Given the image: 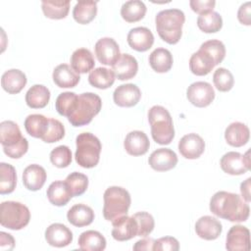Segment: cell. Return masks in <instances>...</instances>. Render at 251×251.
<instances>
[{"label":"cell","mask_w":251,"mask_h":251,"mask_svg":"<svg viewBox=\"0 0 251 251\" xmlns=\"http://www.w3.org/2000/svg\"><path fill=\"white\" fill-rule=\"evenodd\" d=\"M186 97L192 105L198 108H203L209 106L213 102L215 99V90L209 82L196 81L188 86Z\"/></svg>","instance_id":"obj_10"},{"label":"cell","mask_w":251,"mask_h":251,"mask_svg":"<svg viewBox=\"0 0 251 251\" xmlns=\"http://www.w3.org/2000/svg\"><path fill=\"white\" fill-rule=\"evenodd\" d=\"M250 130L248 126L240 122L231 123L225 131V138L227 144L233 147H241L249 141Z\"/></svg>","instance_id":"obj_24"},{"label":"cell","mask_w":251,"mask_h":251,"mask_svg":"<svg viewBox=\"0 0 251 251\" xmlns=\"http://www.w3.org/2000/svg\"><path fill=\"white\" fill-rule=\"evenodd\" d=\"M47 198L49 202L55 206H65L73 198V195L66 181H53L47 188Z\"/></svg>","instance_id":"obj_28"},{"label":"cell","mask_w":251,"mask_h":251,"mask_svg":"<svg viewBox=\"0 0 251 251\" xmlns=\"http://www.w3.org/2000/svg\"><path fill=\"white\" fill-rule=\"evenodd\" d=\"M94 66L95 61L90 50L86 48H78L73 52L71 56V67L77 74L91 72Z\"/></svg>","instance_id":"obj_27"},{"label":"cell","mask_w":251,"mask_h":251,"mask_svg":"<svg viewBox=\"0 0 251 251\" xmlns=\"http://www.w3.org/2000/svg\"><path fill=\"white\" fill-rule=\"evenodd\" d=\"M26 81L25 75L18 69L8 70L1 76V85L9 94H17L21 92L25 86Z\"/></svg>","instance_id":"obj_25"},{"label":"cell","mask_w":251,"mask_h":251,"mask_svg":"<svg viewBox=\"0 0 251 251\" xmlns=\"http://www.w3.org/2000/svg\"><path fill=\"white\" fill-rule=\"evenodd\" d=\"M50 100L49 89L42 84L32 85L25 93V103L31 109L44 108Z\"/></svg>","instance_id":"obj_31"},{"label":"cell","mask_w":251,"mask_h":251,"mask_svg":"<svg viewBox=\"0 0 251 251\" xmlns=\"http://www.w3.org/2000/svg\"><path fill=\"white\" fill-rule=\"evenodd\" d=\"M64 136H65L64 125L56 119H50L49 127L41 139L46 143H53L61 140Z\"/></svg>","instance_id":"obj_46"},{"label":"cell","mask_w":251,"mask_h":251,"mask_svg":"<svg viewBox=\"0 0 251 251\" xmlns=\"http://www.w3.org/2000/svg\"><path fill=\"white\" fill-rule=\"evenodd\" d=\"M50 119L40 114L28 115L25 120L26 132L35 138H42L49 127Z\"/></svg>","instance_id":"obj_32"},{"label":"cell","mask_w":251,"mask_h":251,"mask_svg":"<svg viewBox=\"0 0 251 251\" xmlns=\"http://www.w3.org/2000/svg\"><path fill=\"white\" fill-rule=\"evenodd\" d=\"M45 239L49 245L61 248L72 243L73 232L65 225L55 223L46 228Z\"/></svg>","instance_id":"obj_17"},{"label":"cell","mask_w":251,"mask_h":251,"mask_svg":"<svg viewBox=\"0 0 251 251\" xmlns=\"http://www.w3.org/2000/svg\"><path fill=\"white\" fill-rule=\"evenodd\" d=\"M17 184V173L16 169L7 163L0 164V193L10 194L12 193Z\"/></svg>","instance_id":"obj_38"},{"label":"cell","mask_w":251,"mask_h":251,"mask_svg":"<svg viewBox=\"0 0 251 251\" xmlns=\"http://www.w3.org/2000/svg\"><path fill=\"white\" fill-rule=\"evenodd\" d=\"M251 3L245 2L244 4H242L237 12V19L238 21L245 25H251Z\"/></svg>","instance_id":"obj_49"},{"label":"cell","mask_w":251,"mask_h":251,"mask_svg":"<svg viewBox=\"0 0 251 251\" xmlns=\"http://www.w3.org/2000/svg\"><path fill=\"white\" fill-rule=\"evenodd\" d=\"M134 220L137 223L138 226V231L137 235L140 237H146L148 236L154 229L155 226V222L154 218L152 217L151 214L147 212H138L132 215Z\"/></svg>","instance_id":"obj_45"},{"label":"cell","mask_w":251,"mask_h":251,"mask_svg":"<svg viewBox=\"0 0 251 251\" xmlns=\"http://www.w3.org/2000/svg\"><path fill=\"white\" fill-rule=\"evenodd\" d=\"M127 43L133 50L145 52L152 47L154 43V35L147 27H133L127 33Z\"/></svg>","instance_id":"obj_18"},{"label":"cell","mask_w":251,"mask_h":251,"mask_svg":"<svg viewBox=\"0 0 251 251\" xmlns=\"http://www.w3.org/2000/svg\"><path fill=\"white\" fill-rule=\"evenodd\" d=\"M77 244L84 251H102L106 248V239L99 231L90 229L80 233Z\"/></svg>","instance_id":"obj_30"},{"label":"cell","mask_w":251,"mask_h":251,"mask_svg":"<svg viewBox=\"0 0 251 251\" xmlns=\"http://www.w3.org/2000/svg\"><path fill=\"white\" fill-rule=\"evenodd\" d=\"M189 5L192 11H194L199 15H203L213 11L216 5V1L215 0H190Z\"/></svg>","instance_id":"obj_48"},{"label":"cell","mask_w":251,"mask_h":251,"mask_svg":"<svg viewBox=\"0 0 251 251\" xmlns=\"http://www.w3.org/2000/svg\"><path fill=\"white\" fill-rule=\"evenodd\" d=\"M94 49L97 60L106 66H113L121 56L118 43L111 37L99 39L95 43Z\"/></svg>","instance_id":"obj_11"},{"label":"cell","mask_w":251,"mask_h":251,"mask_svg":"<svg viewBox=\"0 0 251 251\" xmlns=\"http://www.w3.org/2000/svg\"><path fill=\"white\" fill-rule=\"evenodd\" d=\"M210 211L217 217L229 222H245L249 218L248 203L238 194L218 191L210 200Z\"/></svg>","instance_id":"obj_1"},{"label":"cell","mask_w":251,"mask_h":251,"mask_svg":"<svg viewBox=\"0 0 251 251\" xmlns=\"http://www.w3.org/2000/svg\"><path fill=\"white\" fill-rule=\"evenodd\" d=\"M75 144L76 163L85 169L94 168L100 159L102 149L100 140L90 132H82L76 136Z\"/></svg>","instance_id":"obj_6"},{"label":"cell","mask_w":251,"mask_h":251,"mask_svg":"<svg viewBox=\"0 0 251 251\" xmlns=\"http://www.w3.org/2000/svg\"><path fill=\"white\" fill-rule=\"evenodd\" d=\"M15 247V239L14 237L7 232H0V249L2 251L12 250Z\"/></svg>","instance_id":"obj_51"},{"label":"cell","mask_w":251,"mask_h":251,"mask_svg":"<svg viewBox=\"0 0 251 251\" xmlns=\"http://www.w3.org/2000/svg\"><path fill=\"white\" fill-rule=\"evenodd\" d=\"M250 181H251V177H248L246 180H244V181L241 182V184H240L241 197H242L247 203H249L250 200H251V196H250Z\"/></svg>","instance_id":"obj_52"},{"label":"cell","mask_w":251,"mask_h":251,"mask_svg":"<svg viewBox=\"0 0 251 251\" xmlns=\"http://www.w3.org/2000/svg\"><path fill=\"white\" fill-rule=\"evenodd\" d=\"M215 67L212 57L202 50L193 53L189 59V69L196 75H206Z\"/></svg>","instance_id":"obj_29"},{"label":"cell","mask_w":251,"mask_h":251,"mask_svg":"<svg viewBox=\"0 0 251 251\" xmlns=\"http://www.w3.org/2000/svg\"><path fill=\"white\" fill-rule=\"evenodd\" d=\"M50 161L57 168H67L72 162V151L66 145L54 148L50 153Z\"/></svg>","instance_id":"obj_44"},{"label":"cell","mask_w":251,"mask_h":251,"mask_svg":"<svg viewBox=\"0 0 251 251\" xmlns=\"http://www.w3.org/2000/svg\"><path fill=\"white\" fill-rule=\"evenodd\" d=\"M73 197L83 194L88 186V177L78 172L71 173L65 179Z\"/></svg>","instance_id":"obj_41"},{"label":"cell","mask_w":251,"mask_h":251,"mask_svg":"<svg viewBox=\"0 0 251 251\" xmlns=\"http://www.w3.org/2000/svg\"><path fill=\"white\" fill-rule=\"evenodd\" d=\"M148 163L157 172H167L176 166L177 156L169 148H159L151 153Z\"/></svg>","instance_id":"obj_15"},{"label":"cell","mask_w":251,"mask_h":251,"mask_svg":"<svg viewBox=\"0 0 251 251\" xmlns=\"http://www.w3.org/2000/svg\"><path fill=\"white\" fill-rule=\"evenodd\" d=\"M67 219L73 226L82 227L90 225L93 222L94 212L85 204H75L68 211Z\"/></svg>","instance_id":"obj_26"},{"label":"cell","mask_w":251,"mask_h":251,"mask_svg":"<svg viewBox=\"0 0 251 251\" xmlns=\"http://www.w3.org/2000/svg\"><path fill=\"white\" fill-rule=\"evenodd\" d=\"M154 244H155V239L146 236V237L136 241L132 248L135 251H142V250L151 251V250H154Z\"/></svg>","instance_id":"obj_50"},{"label":"cell","mask_w":251,"mask_h":251,"mask_svg":"<svg viewBox=\"0 0 251 251\" xmlns=\"http://www.w3.org/2000/svg\"><path fill=\"white\" fill-rule=\"evenodd\" d=\"M213 82L215 87L222 92L229 91L234 84L232 74L225 68H219L214 72Z\"/></svg>","instance_id":"obj_43"},{"label":"cell","mask_w":251,"mask_h":251,"mask_svg":"<svg viewBox=\"0 0 251 251\" xmlns=\"http://www.w3.org/2000/svg\"><path fill=\"white\" fill-rule=\"evenodd\" d=\"M184 13L179 9H166L155 17L156 29L159 36L169 44H176L182 35Z\"/></svg>","instance_id":"obj_2"},{"label":"cell","mask_w":251,"mask_h":251,"mask_svg":"<svg viewBox=\"0 0 251 251\" xmlns=\"http://www.w3.org/2000/svg\"><path fill=\"white\" fill-rule=\"evenodd\" d=\"M223 226L219 220L212 216H203L195 223L196 234L205 240H215L222 233Z\"/></svg>","instance_id":"obj_19"},{"label":"cell","mask_w":251,"mask_h":251,"mask_svg":"<svg viewBox=\"0 0 251 251\" xmlns=\"http://www.w3.org/2000/svg\"><path fill=\"white\" fill-rule=\"evenodd\" d=\"M178 249L179 243L173 236H165L155 240L154 251H177Z\"/></svg>","instance_id":"obj_47"},{"label":"cell","mask_w":251,"mask_h":251,"mask_svg":"<svg viewBox=\"0 0 251 251\" xmlns=\"http://www.w3.org/2000/svg\"><path fill=\"white\" fill-rule=\"evenodd\" d=\"M148 121L153 140L161 145L170 144L175 137L173 119L163 106L155 105L148 111Z\"/></svg>","instance_id":"obj_3"},{"label":"cell","mask_w":251,"mask_h":251,"mask_svg":"<svg viewBox=\"0 0 251 251\" xmlns=\"http://www.w3.org/2000/svg\"><path fill=\"white\" fill-rule=\"evenodd\" d=\"M46 178V171L37 164L27 166L23 173V183L30 191H37L42 188Z\"/></svg>","instance_id":"obj_22"},{"label":"cell","mask_w":251,"mask_h":251,"mask_svg":"<svg viewBox=\"0 0 251 251\" xmlns=\"http://www.w3.org/2000/svg\"><path fill=\"white\" fill-rule=\"evenodd\" d=\"M197 25L203 32L214 33L222 28L223 19L219 13L212 11L200 15L197 19Z\"/></svg>","instance_id":"obj_39"},{"label":"cell","mask_w":251,"mask_h":251,"mask_svg":"<svg viewBox=\"0 0 251 251\" xmlns=\"http://www.w3.org/2000/svg\"><path fill=\"white\" fill-rule=\"evenodd\" d=\"M140 98L141 91L133 83L119 85L113 93L114 102L120 107H133L139 102Z\"/></svg>","instance_id":"obj_16"},{"label":"cell","mask_w":251,"mask_h":251,"mask_svg":"<svg viewBox=\"0 0 251 251\" xmlns=\"http://www.w3.org/2000/svg\"><path fill=\"white\" fill-rule=\"evenodd\" d=\"M112 236L115 240L126 241L137 235L138 226L134 218L123 216L112 222Z\"/></svg>","instance_id":"obj_14"},{"label":"cell","mask_w":251,"mask_h":251,"mask_svg":"<svg viewBox=\"0 0 251 251\" xmlns=\"http://www.w3.org/2000/svg\"><path fill=\"white\" fill-rule=\"evenodd\" d=\"M102 107L101 98L92 92H84L78 95L76 106L68 118L74 126L88 125L92 119L100 112Z\"/></svg>","instance_id":"obj_7"},{"label":"cell","mask_w":251,"mask_h":251,"mask_svg":"<svg viewBox=\"0 0 251 251\" xmlns=\"http://www.w3.org/2000/svg\"><path fill=\"white\" fill-rule=\"evenodd\" d=\"M103 199V216L105 220L113 222L120 217L127 215L131 198L126 189L121 186H110L105 190Z\"/></svg>","instance_id":"obj_5"},{"label":"cell","mask_w":251,"mask_h":251,"mask_svg":"<svg viewBox=\"0 0 251 251\" xmlns=\"http://www.w3.org/2000/svg\"><path fill=\"white\" fill-rule=\"evenodd\" d=\"M77 98H78V95H76L75 92L66 91V92L60 93L55 102V107L57 112L61 116L69 118L76 106Z\"/></svg>","instance_id":"obj_40"},{"label":"cell","mask_w":251,"mask_h":251,"mask_svg":"<svg viewBox=\"0 0 251 251\" xmlns=\"http://www.w3.org/2000/svg\"><path fill=\"white\" fill-rule=\"evenodd\" d=\"M147 8L142 1L130 0L123 4L121 16L127 23H135L142 20L146 14Z\"/></svg>","instance_id":"obj_35"},{"label":"cell","mask_w":251,"mask_h":251,"mask_svg":"<svg viewBox=\"0 0 251 251\" xmlns=\"http://www.w3.org/2000/svg\"><path fill=\"white\" fill-rule=\"evenodd\" d=\"M30 220L28 208L21 202L4 201L0 205V224L13 230H20L26 226Z\"/></svg>","instance_id":"obj_8"},{"label":"cell","mask_w":251,"mask_h":251,"mask_svg":"<svg viewBox=\"0 0 251 251\" xmlns=\"http://www.w3.org/2000/svg\"><path fill=\"white\" fill-rule=\"evenodd\" d=\"M173 55L166 48H157L149 56L150 67L157 73H167L173 67Z\"/></svg>","instance_id":"obj_33"},{"label":"cell","mask_w":251,"mask_h":251,"mask_svg":"<svg viewBox=\"0 0 251 251\" xmlns=\"http://www.w3.org/2000/svg\"><path fill=\"white\" fill-rule=\"evenodd\" d=\"M97 14V2L78 1L73 10V17L80 25L89 24L94 20Z\"/></svg>","instance_id":"obj_34"},{"label":"cell","mask_w":251,"mask_h":251,"mask_svg":"<svg viewBox=\"0 0 251 251\" xmlns=\"http://www.w3.org/2000/svg\"><path fill=\"white\" fill-rule=\"evenodd\" d=\"M115 75L112 70L99 67L92 70L88 75L89 83L96 88L106 89L111 87L115 82Z\"/></svg>","instance_id":"obj_37"},{"label":"cell","mask_w":251,"mask_h":251,"mask_svg":"<svg viewBox=\"0 0 251 251\" xmlns=\"http://www.w3.org/2000/svg\"><path fill=\"white\" fill-rule=\"evenodd\" d=\"M222 170L231 176H239L247 173L251 167L250 151L248 150L245 154L239 152L230 151L226 153L220 161Z\"/></svg>","instance_id":"obj_9"},{"label":"cell","mask_w":251,"mask_h":251,"mask_svg":"<svg viewBox=\"0 0 251 251\" xmlns=\"http://www.w3.org/2000/svg\"><path fill=\"white\" fill-rule=\"evenodd\" d=\"M42 12L45 17L53 20L65 19L70 11V1L44 0L41 2Z\"/></svg>","instance_id":"obj_36"},{"label":"cell","mask_w":251,"mask_h":251,"mask_svg":"<svg viewBox=\"0 0 251 251\" xmlns=\"http://www.w3.org/2000/svg\"><path fill=\"white\" fill-rule=\"evenodd\" d=\"M124 147L127 154L131 156H141L147 153L150 142L147 135L141 130H133L126 134Z\"/></svg>","instance_id":"obj_20"},{"label":"cell","mask_w":251,"mask_h":251,"mask_svg":"<svg viewBox=\"0 0 251 251\" xmlns=\"http://www.w3.org/2000/svg\"><path fill=\"white\" fill-rule=\"evenodd\" d=\"M226 248L230 251H248L250 249V231L246 226L236 225L226 234Z\"/></svg>","instance_id":"obj_12"},{"label":"cell","mask_w":251,"mask_h":251,"mask_svg":"<svg viewBox=\"0 0 251 251\" xmlns=\"http://www.w3.org/2000/svg\"><path fill=\"white\" fill-rule=\"evenodd\" d=\"M199 49L206 52L212 57V59L214 60L215 66L222 63L226 56L225 44L218 39H211V40L205 41L204 43L201 44Z\"/></svg>","instance_id":"obj_42"},{"label":"cell","mask_w":251,"mask_h":251,"mask_svg":"<svg viewBox=\"0 0 251 251\" xmlns=\"http://www.w3.org/2000/svg\"><path fill=\"white\" fill-rule=\"evenodd\" d=\"M205 150V141L197 133H188L178 142V151L186 159H197Z\"/></svg>","instance_id":"obj_13"},{"label":"cell","mask_w":251,"mask_h":251,"mask_svg":"<svg viewBox=\"0 0 251 251\" xmlns=\"http://www.w3.org/2000/svg\"><path fill=\"white\" fill-rule=\"evenodd\" d=\"M52 77L55 84L61 88L75 87L80 79L79 75L67 64L58 65L53 71Z\"/></svg>","instance_id":"obj_23"},{"label":"cell","mask_w":251,"mask_h":251,"mask_svg":"<svg viewBox=\"0 0 251 251\" xmlns=\"http://www.w3.org/2000/svg\"><path fill=\"white\" fill-rule=\"evenodd\" d=\"M115 76L120 80L130 79L137 74L138 63L136 59L129 54H121L118 61L112 66Z\"/></svg>","instance_id":"obj_21"},{"label":"cell","mask_w":251,"mask_h":251,"mask_svg":"<svg viewBox=\"0 0 251 251\" xmlns=\"http://www.w3.org/2000/svg\"><path fill=\"white\" fill-rule=\"evenodd\" d=\"M0 142L3 152L12 159H19L28 149V141L22 135L19 126L13 121H3L0 124Z\"/></svg>","instance_id":"obj_4"}]
</instances>
